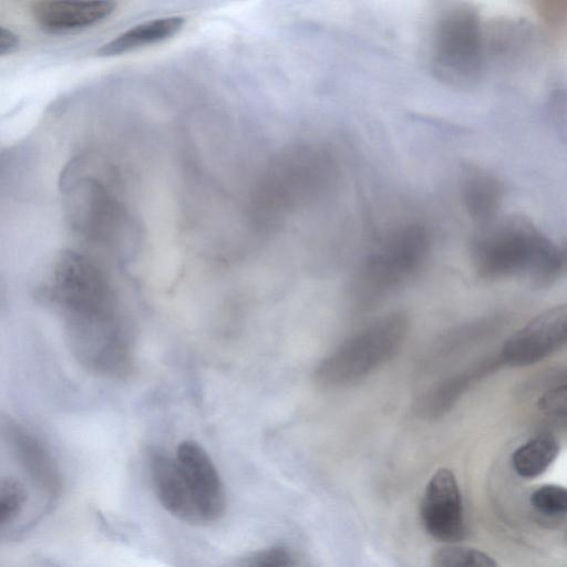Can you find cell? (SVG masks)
I'll use <instances>...</instances> for the list:
<instances>
[{"label":"cell","mask_w":567,"mask_h":567,"mask_svg":"<svg viewBox=\"0 0 567 567\" xmlns=\"http://www.w3.org/2000/svg\"><path fill=\"white\" fill-rule=\"evenodd\" d=\"M113 1L41 0L32 2L31 16L43 31L54 34L90 28L115 10Z\"/></svg>","instance_id":"obj_9"},{"label":"cell","mask_w":567,"mask_h":567,"mask_svg":"<svg viewBox=\"0 0 567 567\" xmlns=\"http://www.w3.org/2000/svg\"><path fill=\"white\" fill-rule=\"evenodd\" d=\"M559 453V443L550 433H542L518 446L512 455L515 473L524 478L542 475Z\"/></svg>","instance_id":"obj_13"},{"label":"cell","mask_w":567,"mask_h":567,"mask_svg":"<svg viewBox=\"0 0 567 567\" xmlns=\"http://www.w3.org/2000/svg\"><path fill=\"white\" fill-rule=\"evenodd\" d=\"M436 567H498L486 553L465 546H445L434 555Z\"/></svg>","instance_id":"obj_15"},{"label":"cell","mask_w":567,"mask_h":567,"mask_svg":"<svg viewBox=\"0 0 567 567\" xmlns=\"http://www.w3.org/2000/svg\"><path fill=\"white\" fill-rule=\"evenodd\" d=\"M537 406L547 415L567 417V382L544 392L537 401Z\"/></svg>","instance_id":"obj_18"},{"label":"cell","mask_w":567,"mask_h":567,"mask_svg":"<svg viewBox=\"0 0 567 567\" xmlns=\"http://www.w3.org/2000/svg\"><path fill=\"white\" fill-rule=\"evenodd\" d=\"M28 499L25 487L13 477H3L0 483V525L12 524Z\"/></svg>","instance_id":"obj_16"},{"label":"cell","mask_w":567,"mask_h":567,"mask_svg":"<svg viewBox=\"0 0 567 567\" xmlns=\"http://www.w3.org/2000/svg\"><path fill=\"white\" fill-rule=\"evenodd\" d=\"M409 331L403 312L377 318L349 337L315 371L316 381L329 388L357 383L390 361L402 347Z\"/></svg>","instance_id":"obj_3"},{"label":"cell","mask_w":567,"mask_h":567,"mask_svg":"<svg viewBox=\"0 0 567 567\" xmlns=\"http://www.w3.org/2000/svg\"><path fill=\"white\" fill-rule=\"evenodd\" d=\"M69 349L78 362L104 377H123L133 364V348L118 297L56 310Z\"/></svg>","instance_id":"obj_1"},{"label":"cell","mask_w":567,"mask_h":567,"mask_svg":"<svg viewBox=\"0 0 567 567\" xmlns=\"http://www.w3.org/2000/svg\"><path fill=\"white\" fill-rule=\"evenodd\" d=\"M19 37L4 27L0 28V54L7 55L13 53L19 48Z\"/></svg>","instance_id":"obj_19"},{"label":"cell","mask_w":567,"mask_h":567,"mask_svg":"<svg viewBox=\"0 0 567 567\" xmlns=\"http://www.w3.org/2000/svg\"><path fill=\"white\" fill-rule=\"evenodd\" d=\"M473 255L478 274L488 279L527 276L547 284L564 265L558 247L520 216L504 219L478 236Z\"/></svg>","instance_id":"obj_2"},{"label":"cell","mask_w":567,"mask_h":567,"mask_svg":"<svg viewBox=\"0 0 567 567\" xmlns=\"http://www.w3.org/2000/svg\"><path fill=\"white\" fill-rule=\"evenodd\" d=\"M174 457L200 523L219 519L226 508V494L219 473L206 450L196 441L185 440L177 446Z\"/></svg>","instance_id":"obj_6"},{"label":"cell","mask_w":567,"mask_h":567,"mask_svg":"<svg viewBox=\"0 0 567 567\" xmlns=\"http://www.w3.org/2000/svg\"><path fill=\"white\" fill-rule=\"evenodd\" d=\"M421 518L425 530L435 539L456 543L465 537L461 491L449 468L437 470L425 487L421 502Z\"/></svg>","instance_id":"obj_7"},{"label":"cell","mask_w":567,"mask_h":567,"mask_svg":"<svg viewBox=\"0 0 567 567\" xmlns=\"http://www.w3.org/2000/svg\"><path fill=\"white\" fill-rule=\"evenodd\" d=\"M565 539H566V542H567V530H566V534H565Z\"/></svg>","instance_id":"obj_20"},{"label":"cell","mask_w":567,"mask_h":567,"mask_svg":"<svg viewBox=\"0 0 567 567\" xmlns=\"http://www.w3.org/2000/svg\"><path fill=\"white\" fill-rule=\"evenodd\" d=\"M93 172L85 174L73 167L64 179L72 181L68 189V209L73 228L86 239L103 245H121L133 229L125 208L112 197L110 189Z\"/></svg>","instance_id":"obj_4"},{"label":"cell","mask_w":567,"mask_h":567,"mask_svg":"<svg viewBox=\"0 0 567 567\" xmlns=\"http://www.w3.org/2000/svg\"><path fill=\"white\" fill-rule=\"evenodd\" d=\"M2 432L18 463L37 488L51 498L62 488L59 465L47 444L12 419L2 421Z\"/></svg>","instance_id":"obj_8"},{"label":"cell","mask_w":567,"mask_h":567,"mask_svg":"<svg viewBox=\"0 0 567 567\" xmlns=\"http://www.w3.org/2000/svg\"><path fill=\"white\" fill-rule=\"evenodd\" d=\"M501 363L499 357L486 358L437 382L416 401L415 413L422 419L441 417L473 384L492 373Z\"/></svg>","instance_id":"obj_11"},{"label":"cell","mask_w":567,"mask_h":567,"mask_svg":"<svg viewBox=\"0 0 567 567\" xmlns=\"http://www.w3.org/2000/svg\"><path fill=\"white\" fill-rule=\"evenodd\" d=\"M184 24L185 19L179 16L155 18L141 22L104 43L96 51V54L100 56H115L163 42L176 35Z\"/></svg>","instance_id":"obj_12"},{"label":"cell","mask_w":567,"mask_h":567,"mask_svg":"<svg viewBox=\"0 0 567 567\" xmlns=\"http://www.w3.org/2000/svg\"><path fill=\"white\" fill-rule=\"evenodd\" d=\"M530 504L544 515L567 514V487L554 484L539 486L532 493Z\"/></svg>","instance_id":"obj_17"},{"label":"cell","mask_w":567,"mask_h":567,"mask_svg":"<svg viewBox=\"0 0 567 567\" xmlns=\"http://www.w3.org/2000/svg\"><path fill=\"white\" fill-rule=\"evenodd\" d=\"M150 474L157 501L171 515L185 523L202 524L175 457L154 451Z\"/></svg>","instance_id":"obj_10"},{"label":"cell","mask_w":567,"mask_h":567,"mask_svg":"<svg viewBox=\"0 0 567 567\" xmlns=\"http://www.w3.org/2000/svg\"><path fill=\"white\" fill-rule=\"evenodd\" d=\"M234 567H311L298 551L285 545L258 550Z\"/></svg>","instance_id":"obj_14"},{"label":"cell","mask_w":567,"mask_h":567,"mask_svg":"<svg viewBox=\"0 0 567 567\" xmlns=\"http://www.w3.org/2000/svg\"><path fill=\"white\" fill-rule=\"evenodd\" d=\"M567 346V303L551 307L530 319L503 344V364H535Z\"/></svg>","instance_id":"obj_5"}]
</instances>
